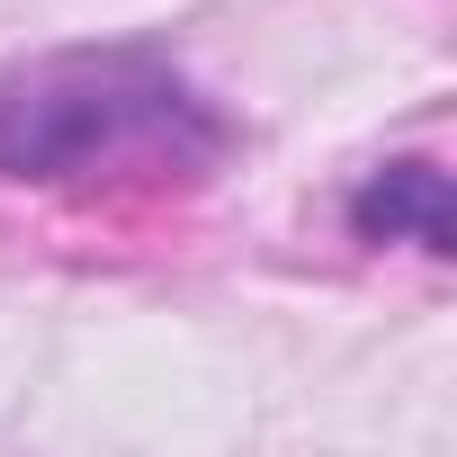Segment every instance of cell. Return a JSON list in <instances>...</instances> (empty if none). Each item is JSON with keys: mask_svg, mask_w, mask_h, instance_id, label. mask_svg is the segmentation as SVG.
<instances>
[{"mask_svg": "<svg viewBox=\"0 0 457 457\" xmlns=\"http://www.w3.org/2000/svg\"><path fill=\"white\" fill-rule=\"evenodd\" d=\"M215 108L153 54H54L0 81V179L72 197H179L215 170Z\"/></svg>", "mask_w": 457, "mask_h": 457, "instance_id": "obj_1", "label": "cell"}, {"mask_svg": "<svg viewBox=\"0 0 457 457\" xmlns=\"http://www.w3.org/2000/svg\"><path fill=\"white\" fill-rule=\"evenodd\" d=\"M350 215H359L368 243H377V234H386V243L412 234L421 252H448V243H457V224H448V170H439V162H395V170H377Z\"/></svg>", "mask_w": 457, "mask_h": 457, "instance_id": "obj_2", "label": "cell"}]
</instances>
